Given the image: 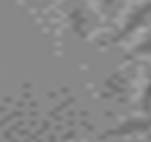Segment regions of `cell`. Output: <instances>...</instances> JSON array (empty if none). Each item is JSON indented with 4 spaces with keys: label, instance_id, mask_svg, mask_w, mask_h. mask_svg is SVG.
I'll list each match as a JSON object with an SVG mask.
<instances>
[{
    "label": "cell",
    "instance_id": "1",
    "mask_svg": "<svg viewBox=\"0 0 151 142\" xmlns=\"http://www.w3.org/2000/svg\"><path fill=\"white\" fill-rule=\"evenodd\" d=\"M151 19V0H147V2L143 4H138L132 13H130V17L126 19V24L122 26V30L111 38V43L113 45H119V43H124V40H128L130 36H134L140 28H143L147 21Z\"/></svg>",
    "mask_w": 151,
    "mask_h": 142
},
{
    "label": "cell",
    "instance_id": "2",
    "mask_svg": "<svg viewBox=\"0 0 151 142\" xmlns=\"http://www.w3.org/2000/svg\"><path fill=\"white\" fill-rule=\"evenodd\" d=\"M70 26L83 38L89 36L92 30L96 28V17L92 13V9L85 4V0H73L70 2Z\"/></svg>",
    "mask_w": 151,
    "mask_h": 142
},
{
    "label": "cell",
    "instance_id": "3",
    "mask_svg": "<svg viewBox=\"0 0 151 142\" xmlns=\"http://www.w3.org/2000/svg\"><path fill=\"white\" fill-rule=\"evenodd\" d=\"M147 131H151V113H143V117L128 119L122 125L104 131L100 138H128V136H136V134H147Z\"/></svg>",
    "mask_w": 151,
    "mask_h": 142
},
{
    "label": "cell",
    "instance_id": "4",
    "mask_svg": "<svg viewBox=\"0 0 151 142\" xmlns=\"http://www.w3.org/2000/svg\"><path fill=\"white\" fill-rule=\"evenodd\" d=\"M100 2V11H102L106 21H113L117 11H119V0H98Z\"/></svg>",
    "mask_w": 151,
    "mask_h": 142
},
{
    "label": "cell",
    "instance_id": "5",
    "mask_svg": "<svg viewBox=\"0 0 151 142\" xmlns=\"http://www.w3.org/2000/svg\"><path fill=\"white\" fill-rule=\"evenodd\" d=\"M149 55H151V36H147L143 43H138L132 51L126 55V59H130V57H149Z\"/></svg>",
    "mask_w": 151,
    "mask_h": 142
},
{
    "label": "cell",
    "instance_id": "6",
    "mask_svg": "<svg viewBox=\"0 0 151 142\" xmlns=\"http://www.w3.org/2000/svg\"><path fill=\"white\" fill-rule=\"evenodd\" d=\"M140 110L143 113H151V72L147 78V85L143 89V96H140Z\"/></svg>",
    "mask_w": 151,
    "mask_h": 142
}]
</instances>
